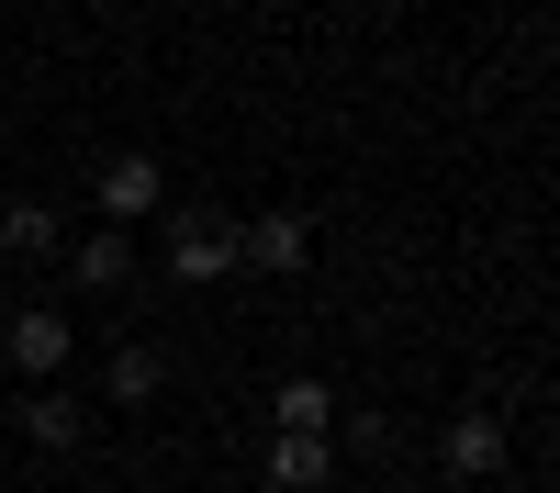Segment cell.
Instances as JSON below:
<instances>
[{"label":"cell","mask_w":560,"mask_h":493,"mask_svg":"<svg viewBox=\"0 0 560 493\" xmlns=\"http://www.w3.org/2000/svg\"><path fill=\"white\" fill-rule=\"evenodd\" d=\"M0 247H12V258L57 247V213H45V202H0Z\"/></svg>","instance_id":"cell-9"},{"label":"cell","mask_w":560,"mask_h":493,"mask_svg":"<svg viewBox=\"0 0 560 493\" xmlns=\"http://www.w3.org/2000/svg\"><path fill=\"white\" fill-rule=\"evenodd\" d=\"M493 460H504V415H482V403H471V415H448V471L482 482Z\"/></svg>","instance_id":"cell-5"},{"label":"cell","mask_w":560,"mask_h":493,"mask_svg":"<svg viewBox=\"0 0 560 493\" xmlns=\"http://www.w3.org/2000/svg\"><path fill=\"white\" fill-rule=\"evenodd\" d=\"M236 258H258V269H303V258H314V224H303V213H258L247 236H236Z\"/></svg>","instance_id":"cell-4"},{"label":"cell","mask_w":560,"mask_h":493,"mask_svg":"<svg viewBox=\"0 0 560 493\" xmlns=\"http://www.w3.org/2000/svg\"><path fill=\"white\" fill-rule=\"evenodd\" d=\"M325 471H337V460H325V437H280V448H269V482H280V493H314Z\"/></svg>","instance_id":"cell-8"},{"label":"cell","mask_w":560,"mask_h":493,"mask_svg":"<svg viewBox=\"0 0 560 493\" xmlns=\"http://www.w3.org/2000/svg\"><path fill=\"white\" fill-rule=\"evenodd\" d=\"M12 371H23V382H57V371H68V314H45V303L12 314Z\"/></svg>","instance_id":"cell-2"},{"label":"cell","mask_w":560,"mask_h":493,"mask_svg":"<svg viewBox=\"0 0 560 493\" xmlns=\"http://www.w3.org/2000/svg\"><path fill=\"white\" fill-rule=\"evenodd\" d=\"M79 281H90V292H124V281H135V236H124V224H102V236L79 247Z\"/></svg>","instance_id":"cell-7"},{"label":"cell","mask_w":560,"mask_h":493,"mask_svg":"<svg viewBox=\"0 0 560 493\" xmlns=\"http://www.w3.org/2000/svg\"><path fill=\"white\" fill-rule=\"evenodd\" d=\"M23 437H34V448H79V437H90V403L57 392V382H34V392H23Z\"/></svg>","instance_id":"cell-3"},{"label":"cell","mask_w":560,"mask_h":493,"mask_svg":"<svg viewBox=\"0 0 560 493\" xmlns=\"http://www.w3.org/2000/svg\"><path fill=\"white\" fill-rule=\"evenodd\" d=\"M280 437H325V382H280Z\"/></svg>","instance_id":"cell-11"},{"label":"cell","mask_w":560,"mask_h":493,"mask_svg":"<svg viewBox=\"0 0 560 493\" xmlns=\"http://www.w3.org/2000/svg\"><path fill=\"white\" fill-rule=\"evenodd\" d=\"M168 269H179V281H224V269H236V224H224V236H213V224H179Z\"/></svg>","instance_id":"cell-6"},{"label":"cell","mask_w":560,"mask_h":493,"mask_svg":"<svg viewBox=\"0 0 560 493\" xmlns=\"http://www.w3.org/2000/svg\"><path fill=\"white\" fill-rule=\"evenodd\" d=\"M168 202V179H158V157H102V213L124 224V236H135V224H147Z\"/></svg>","instance_id":"cell-1"},{"label":"cell","mask_w":560,"mask_h":493,"mask_svg":"<svg viewBox=\"0 0 560 493\" xmlns=\"http://www.w3.org/2000/svg\"><path fill=\"white\" fill-rule=\"evenodd\" d=\"M158 382H168V359H158V348H113V403H147Z\"/></svg>","instance_id":"cell-10"}]
</instances>
